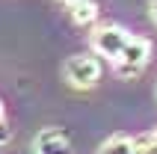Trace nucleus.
I'll return each instance as SVG.
<instances>
[{
	"label": "nucleus",
	"instance_id": "f257e3e1",
	"mask_svg": "<svg viewBox=\"0 0 157 154\" xmlns=\"http://www.w3.org/2000/svg\"><path fill=\"white\" fill-rule=\"evenodd\" d=\"M148 60H151V42L142 39V36H131L128 44H124V51L119 53V60L110 62V65H113V71L119 77L128 80V77L142 74V68L148 65Z\"/></svg>",
	"mask_w": 157,
	"mask_h": 154
},
{
	"label": "nucleus",
	"instance_id": "f03ea898",
	"mask_svg": "<svg viewBox=\"0 0 157 154\" xmlns=\"http://www.w3.org/2000/svg\"><path fill=\"white\" fill-rule=\"evenodd\" d=\"M62 77L74 89H92L101 80V60L92 53H74L62 65Z\"/></svg>",
	"mask_w": 157,
	"mask_h": 154
},
{
	"label": "nucleus",
	"instance_id": "7ed1b4c3",
	"mask_svg": "<svg viewBox=\"0 0 157 154\" xmlns=\"http://www.w3.org/2000/svg\"><path fill=\"white\" fill-rule=\"evenodd\" d=\"M128 39H131V33H128L124 27H119V24H101V27L92 30V51H95L98 56H104V60L116 62L119 53L124 51Z\"/></svg>",
	"mask_w": 157,
	"mask_h": 154
},
{
	"label": "nucleus",
	"instance_id": "20e7f679",
	"mask_svg": "<svg viewBox=\"0 0 157 154\" xmlns=\"http://www.w3.org/2000/svg\"><path fill=\"white\" fill-rule=\"evenodd\" d=\"M36 154H71V139L62 128H42L33 139Z\"/></svg>",
	"mask_w": 157,
	"mask_h": 154
},
{
	"label": "nucleus",
	"instance_id": "39448f33",
	"mask_svg": "<svg viewBox=\"0 0 157 154\" xmlns=\"http://www.w3.org/2000/svg\"><path fill=\"white\" fill-rule=\"evenodd\" d=\"M71 12V21L77 27H89V24H95L98 21V6H95V0H77V3H71L68 6Z\"/></svg>",
	"mask_w": 157,
	"mask_h": 154
},
{
	"label": "nucleus",
	"instance_id": "423d86ee",
	"mask_svg": "<svg viewBox=\"0 0 157 154\" xmlns=\"http://www.w3.org/2000/svg\"><path fill=\"white\" fill-rule=\"evenodd\" d=\"M95 154H140V151H136V139L119 133V137H110L107 142H101Z\"/></svg>",
	"mask_w": 157,
	"mask_h": 154
},
{
	"label": "nucleus",
	"instance_id": "0eeeda50",
	"mask_svg": "<svg viewBox=\"0 0 157 154\" xmlns=\"http://www.w3.org/2000/svg\"><path fill=\"white\" fill-rule=\"evenodd\" d=\"M136 151L140 154H157V130L142 133V137L136 139Z\"/></svg>",
	"mask_w": 157,
	"mask_h": 154
},
{
	"label": "nucleus",
	"instance_id": "6e6552de",
	"mask_svg": "<svg viewBox=\"0 0 157 154\" xmlns=\"http://www.w3.org/2000/svg\"><path fill=\"white\" fill-rule=\"evenodd\" d=\"M9 139H12V128H9V121H6V119H0V148L6 145Z\"/></svg>",
	"mask_w": 157,
	"mask_h": 154
},
{
	"label": "nucleus",
	"instance_id": "1a4fd4ad",
	"mask_svg": "<svg viewBox=\"0 0 157 154\" xmlns=\"http://www.w3.org/2000/svg\"><path fill=\"white\" fill-rule=\"evenodd\" d=\"M151 18H154V24H157V0H151Z\"/></svg>",
	"mask_w": 157,
	"mask_h": 154
},
{
	"label": "nucleus",
	"instance_id": "9d476101",
	"mask_svg": "<svg viewBox=\"0 0 157 154\" xmlns=\"http://www.w3.org/2000/svg\"><path fill=\"white\" fill-rule=\"evenodd\" d=\"M62 3H65V6H71V3H77V0H62Z\"/></svg>",
	"mask_w": 157,
	"mask_h": 154
},
{
	"label": "nucleus",
	"instance_id": "9b49d317",
	"mask_svg": "<svg viewBox=\"0 0 157 154\" xmlns=\"http://www.w3.org/2000/svg\"><path fill=\"white\" fill-rule=\"evenodd\" d=\"M0 119H3V104H0Z\"/></svg>",
	"mask_w": 157,
	"mask_h": 154
}]
</instances>
